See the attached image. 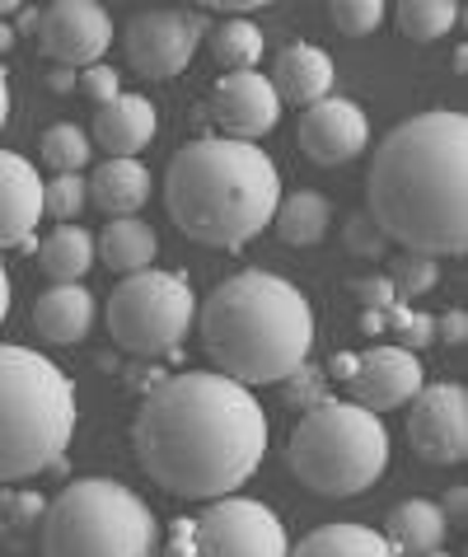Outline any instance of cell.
<instances>
[{
    "label": "cell",
    "instance_id": "cell-1",
    "mask_svg": "<svg viewBox=\"0 0 468 557\" xmlns=\"http://www.w3.org/2000/svg\"><path fill=\"white\" fill-rule=\"evenodd\" d=\"M268 412L215 370H183L136 408L132 445L155 487L183 502L234 497L268 459Z\"/></svg>",
    "mask_w": 468,
    "mask_h": 557
},
{
    "label": "cell",
    "instance_id": "cell-2",
    "mask_svg": "<svg viewBox=\"0 0 468 557\" xmlns=\"http://www.w3.org/2000/svg\"><path fill=\"white\" fill-rule=\"evenodd\" d=\"M370 221L389 244L421 258H459L468 249V117L431 108L374 146Z\"/></svg>",
    "mask_w": 468,
    "mask_h": 557
},
{
    "label": "cell",
    "instance_id": "cell-3",
    "mask_svg": "<svg viewBox=\"0 0 468 557\" xmlns=\"http://www.w3.org/2000/svg\"><path fill=\"white\" fill-rule=\"evenodd\" d=\"M201 347L225 375L244 389L281 384L300 370L315 347V309L305 290L276 272H234L197 305Z\"/></svg>",
    "mask_w": 468,
    "mask_h": 557
},
{
    "label": "cell",
    "instance_id": "cell-4",
    "mask_svg": "<svg viewBox=\"0 0 468 557\" xmlns=\"http://www.w3.org/2000/svg\"><path fill=\"white\" fill-rule=\"evenodd\" d=\"M281 202V174L272 154L254 141L201 136L178 146L164 169V207L193 244L244 249L272 225Z\"/></svg>",
    "mask_w": 468,
    "mask_h": 557
},
{
    "label": "cell",
    "instance_id": "cell-5",
    "mask_svg": "<svg viewBox=\"0 0 468 557\" xmlns=\"http://www.w3.org/2000/svg\"><path fill=\"white\" fill-rule=\"evenodd\" d=\"M81 422L75 380L52 356L0 343V483H24L66 459Z\"/></svg>",
    "mask_w": 468,
    "mask_h": 557
},
{
    "label": "cell",
    "instance_id": "cell-6",
    "mask_svg": "<svg viewBox=\"0 0 468 557\" xmlns=\"http://www.w3.org/2000/svg\"><path fill=\"white\" fill-rule=\"evenodd\" d=\"M42 557H160L164 534L150 502L118 478H75L47 502Z\"/></svg>",
    "mask_w": 468,
    "mask_h": 557
},
{
    "label": "cell",
    "instance_id": "cell-7",
    "mask_svg": "<svg viewBox=\"0 0 468 557\" xmlns=\"http://www.w3.org/2000/svg\"><path fill=\"white\" fill-rule=\"evenodd\" d=\"M286 463L295 483L315 497H361L389 469V431L380 412L347 404V398H328V404L309 408L300 426L291 431Z\"/></svg>",
    "mask_w": 468,
    "mask_h": 557
},
{
    "label": "cell",
    "instance_id": "cell-8",
    "mask_svg": "<svg viewBox=\"0 0 468 557\" xmlns=\"http://www.w3.org/2000/svg\"><path fill=\"white\" fill-rule=\"evenodd\" d=\"M197 323V296L183 272H132L108 296V333L132 356H174Z\"/></svg>",
    "mask_w": 468,
    "mask_h": 557
},
{
    "label": "cell",
    "instance_id": "cell-9",
    "mask_svg": "<svg viewBox=\"0 0 468 557\" xmlns=\"http://www.w3.org/2000/svg\"><path fill=\"white\" fill-rule=\"evenodd\" d=\"M291 539L272 506L254 497H215L169 524L160 557H286Z\"/></svg>",
    "mask_w": 468,
    "mask_h": 557
},
{
    "label": "cell",
    "instance_id": "cell-10",
    "mask_svg": "<svg viewBox=\"0 0 468 557\" xmlns=\"http://www.w3.org/2000/svg\"><path fill=\"white\" fill-rule=\"evenodd\" d=\"M201 38H207V20L197 10H140L122 34L127 48V66L146 81H174L197 57Z\"/></svg>",
    "mask_w": 468,
    "mask_h": 557
},
{
    "label": "cell",
    "instance_id": "cell-11",
    "mask_svg": "<svg viewBox=\"0 0 468 557\" xmlns=\"http://www.w3.org/2000/svg\"><path fill=\"white\" fill-rule=\"evenodd\" d=\"M408 445L421 463L449 469L468 459V389L464 384H421L408 404Z\"/></svg>",
    "mask_w": 468,
    "mask_h": 557
},
{
    "label": "cell",
    "instance_id": "cell-12",
    "mask_svg": "<svg viewBox=\"0 0 468 557\" xmlns=\"http://www.w3.org/2000/svg\"><path fill=\"white\" fill-rule=\"evenodd\" d=\"M113 14L94 0H57L38 14V52L57 66H99L113 48Z\"/></svg>",
    "mask_w": 468,
    "mask_h": 557
},
{
    "label": "cell",
    "instance_id": "cell-13",
    "mask_svg": "<svg viewBox=\"0 0 468 557\" xmlns=\"http://www.w3.org/2000/svg\"><path fill=\"white\" fill-rule=\"evenodd\" d=\"M370 146V117L356 99L328 95L300 113V150L315 164H347Z\"/></svg>",
    "mask_w": 468,
    "mask_h": 557
},
{
    "label": "cell",
    "instance_id": "cell-14",
    "mask_svg": "<svg viewBox=\"0 0 468 557\" xmlns=\"http://www.w3.org/2000/svg\"><path fill=\"white\" fill-rule=\"evenodd\" d=\"M211 117L230 141H258L281 122V99L262 71L221 75L211 95Z\"/></svg>",
    "mask_w": 468,
    "mask_h": 557
},
{
    "label": "cell",
    "instance_id": "cell-15",
    "mask_svg": "<svg viewBox=\"0 0 468 557\" xmlns=\"http://www.w3.org/2000/svg\"><path fill=\"white\" fill-rule=\"evenodd\" d=\"M421 384H427V375H421L417 351L374 347L361 356V366H356V375H352V404H361L370 412H389V408L412 404Z\"/></svg>",
    "mask_w": 468,
    "mask_h": 557
},
{
    "label": "cell",
    "instance_id": "cell-16",
    "mask_svg": "<svg viewBox=\"0 0 468 557\" xmlns=\"http://www.w3.org/2000/svg\"><path fill=\"white\" fill-rule=\"evenodd\" d=\"M42 221V178L14 150H0V249H28Z\"/></svg>",
    "mask_w": 468,
    "mask_h": 557
},
{
    "label": "cell",
    "instance_id": "cell-17",
    "mask_svg": "<svg viewBox=\"0 0 468 557\" xmlns=\"http://www.w3.org/2000/svg\"><path fill=\"white\" fill-rule=\"evenodd\" d=\"M155 132H160V117H155V103L146 95L122 89L118 99H108L94 113V141L103 146L108 160H136L155 141Z\"/></svg>",
    "mask_w": 468,
    "mask_h": 557
},
{
    "label": "cell",
    "instance_id": "cell-18",
    "mask_svg": "<svg viewBox=\"0 0 468 557\" xmlns=\"http://www.w3.org/2000/svg\"><path fill=\"white\" fill-rule=\"evenodd\" d=\"M333 75H337V66H333V57H328L323 48H315V42H291V48L276 52L268 81H272L281 103L291 99V103L309 108V103L333 95Z\"/></svg>",
    "mask_w": 468,
    "mask_h": 557
},
{
    "label": "cell",
    "instance_id": "cell-19",
    "mask_svg": "<svg viewBox=\"0 0 468 557\" xmlns=\"http://www.w3.org/2000/svg\"><path fill=\"white\" fill-rule=\"evenodd\" d=\"M94 319H99V300H94L81 282L42 290L38 305H34V329H38L52 347H75V343H85L89 329H94Z\"/></svg>",
    "mask_w": 468,
    "mask_h": 557
},
{
    "label": "cell",
    "instance_id": "cell-20",
    "mask_svg": "<svg viewBox=\"0 0 468 557\" xmlns=\"http://www.w3.org/2000/svg\"><path fill=\"white\" fill-rule=\"evenodd\" d=\"M445 534H449V520L441 502H427V497H408L389 510L384 520V544L394 548V557H427V553H441L445 548Z\"/></svg>",
    "mask_w": 468,
    "mask_h": 557
},
{
    "label": "cell",
    "instance_id": "cell-21",
    "mask_svg": "<svg viewBox=\"0 0 468 557\" xmlns=\"http://www.w3.org/2000/svg\"><path fill=\"white\" fill-rule=\"evenodd\" d=\"M94 253L103 258V268L132 276V272H146L155 262V253H160V235H155L146 221H136V215H118V221H108L103 235L94 239Z\"/></svg>",
    "mask_w": 468,
    "mask_h": 557
},
{
    "label": "cell",
    "instance_id": "cell-22",
    "mask_svg": "<svg viewBox=\"0 0 468 557\" xmlns=\"http://www.w3.org/2000/svg\"><path fill=\"white\" fill-rule=\"evenodd\" d=\"M150 183L155 178L140 160H108L89 178V202H99V211L108 215H136L150 202Z\"/></svg>",
    "mask_w": 468,
    "mask_h": 557
},
{
    "label": "cell",
    "instance_id": "cell-23",
    "mask_svg": "<svg viewBox=\"0 0 468 557\" xmlns=\"http://www.w3.org/2000/svg\"><path fill=\"white\" fill-rule=\"evenodd\" d=\"M328 221H333V202L315 188H295V193H281L272 230L291 249H309V244H319L328 235Z\"/></svg>",
    "mask_w": 468,
    "mask_h": 557
},
{
    "label": "cell",
    "instance_id": "cell-24",
    "mask_svg": "<svg viewBox=\"0 0 468 557\" xmlns=\"http://www.w3.org/2000/svg\"><path fill=\"white\" fill-rule=\"evenodd\" d=\"M286 557H394V548L384 544L380 530L337 520V524H319V530H309Z\"/></svg>",
    "mask_w": 468,
    "mask_h": 557
},
{
    "label": "cell",
    "instance_id": "cell-25",
    "mask_svg": "<svg viewBox=\"0 0 468 557\" xmlns=\"http://www.w3.org/2000/svg\"><path fill=\"white\" fill-rule=\"evenodd\" d=\"M94 235L81 225H57L52 235L38 244V268L52 276V286H71L94 268Z\"/></svg>",
    "mask_w": 468,
    "mask_h": 557
},
{
    "label": "cell",
    "instance_id": "cell-26",
    "mask_svg": "<svg viewBox=\"0 0 468 557\" xmlns=\"http://www.w3.org/2000/svg\"><path fill=\"white\" fill-rule=\"evenodd\" d=\"M207 48L215 66H225V75H239V71H258L268 42H262V28L254 20H221L215 28H207Z\"/></svg>",
    "mask_w": 468,
    "mask_h": 557
},
{
    "label": "cell",
    "instance_id": "cell-27",
    "mask_svg": "<svg viewBox=\"0 0 468 557\" xmlns=\"http://www.w3.org/2000/svg\"><path fill=\"white\" fill-rule=\"evenodd\" d=\"M42 516H47V497L0 483V548H24L42 530Z\"/></svg>",
    "mask_w": 468,
    "mask_h": 557
},
{
    "label": "cell",
    "instance_id": "cell-28",
    "mask_svg": "<svg viewBox=\"0 0 468 557\" xmlns=\"http://www.w3.org/2000/svg\"><path fill=\"white\" fill-rule=\"evenodd\" d=\"M394 20H398L403 38L435 42V38H445L449 28L459 24V5L455 0H403V5L394 10Z\"/></svg>",
    "mask_w": 468,
    "mask_h": 557
},
{
    "label": "cell",
    "instance_id": "cell-29",
    "mask_svg": "<svg viewBox=\"0 0 468 557\" xmlns=\"http://www.w3.org/2000/svg\"><path fill=\"white\" fill-rule=\"evenodd\" d=\"M94 154V141L85 127L75 122H57V127L42 132V164H52L57 174H81Z\"/></svg>",
    "mask_w": 468,
    "mask_h": 557
},
{
    "label": "cell",
    "instance_id": "cell-30",
    "mask_svg": "<svg viewBox=\"0 0 468 557\" xmlns=\"http://www.w3.org/2000/svg\"><path fill=\"white\" fill-rule=\"evenodd\" d=\"M389 286H394V296L408 305L417 296H427V290H435V282H441V262L435 258H421V253H398L389 258Z\"/></svg>",
    "mask_w": 468,
    "mask_h": 557
},
{
    "label": "cell",
    "instance_id": "cell-31",
    "mask_svg": "<svg viewBox=\"0 0 468 557\" xmlns=\"http://www.w3.org/2000/svg\"><path fill=\"white\" fill-rule=\"evenodd\" d=\"M85 202H89V178L81 174H57L52 183H42V215H52L61 225L75 221Z\"/></svg>",
    "mask_w": 468,
    "mask_h": 557
},
{
    "label": "cell",
    "instance_id": "cell-32",
    "mask_svg": "<svg viewBox=\"0 0 468 557\" xmlns=\"http://www.w3.org/2000/svg\"><path fill=\"white\" fill-rule=\"evenodd\" d=\"M281 394H286V408H295V412H309V408H319V404H328V375H323V366H315V361H305L300 370H291L286 380H281Z\"/></svg>",
    "mask_w": 468,
    "mask_h": 557
},
{
    "label": "cell",
    "instance_id": "cell-33",
    "mask_svg": "<svg viewBox=\"0 0 468 557\" xmlns=\"http://www.w3.org/2000/svg\"><path fill=\"white\" fill-rule=\"evenodd\" d=\"M328 20H333V28L342 38H366L384 24V5L380 0H333V5H328Z\"/></svg>",
    "mask_w": 468,
    "mask_h": 557
},
{
    "label": "cell",
    "instance_id": "cell-34",
    "mask_svg": "<svg viewBox=\"0 0 468 557\" xmlns=\"http://www.w3.org/2000/svg\"><path fill=\"white\" fill-rule=\"evenodd\" d=\"M342 244H347V253H352V258H389L384 230L374 225L366 211H352L347 221H342Z\"/></svg>",
    "mask_w": 468,
    "mask_h": 557
},
{
    "label": "cell",
    "instance_id": "cell-35",
    "mask_svg": "<svg viewBox=\"0 0 468 557\" xmlns=\"http://www.w3.org/2000/svg\"><path fill=\"white\" fill-rule=\"evenodd\" d=\"M75 89H85V95L103 108L108 99L122 95V81H118V71L108 66V61H99V66H85L81 75H75Z\"/></svg>",
    "mask_w": 468,
    "mask_h": 557
},
{
    "label": "cell",
    "instance_id": "cell-36",
    "mask_svg": "<svg viewBox=\"0 0 468 557\" xmlns=\"http://www.w3.org/2000/svg\"><path fill=\"white\" fill-rule=\"evenodd\" d=\"M347 290L361 300V309H394L398 305L394 286H389V276H356V282H347Z\"/></svg>",
    "mask_w": 468,
    "mask_h": 557
},
{
    "label": "cell",
    "instance_id": "cell-37",
    "mask_svg": "<svg viewBox=\"0 0 468 557\" xmlns=\"http://www.w3.org/2000/svg\"><path fill=\"white\" fill-rule=\"evenodd\" d=\"M435 343H445V347H464L468 343V314L464 309H445V314L435 319Z\"/></svg>",
    "mask_w": 468,
    "mask_h": 557
},
{
    "label": "cell",
    "instance_id": "cell-38",
    "mask_svg": "<svg viewBox=\"0 0 468 557\" xmlns=\"http://www.w3.org/2000/svg\"><path fill=\"white\" fill-rule=\"evenodd\" d=\"M431 343H435V314H412V323L398 333V347H408V351H421Z\"/></svg>",
    "mask_w": 468,
    "mask_h": 557
},
{
    "label": "cell",
    "instance_id": "cell-39",
    "mask_svg": "<svg viewBox=\"0 0 468 557\" xmlns=\"http://www.w3.org/2000/svg\"><path fill=\"white\" fill-rule=\"evenodd\" d=\"M356 366H361V356H356V351H333V356H328V366H323V375H328V380H342V384H352Z\"/></svg>",
    "mask_w": 468,
    "mask_h": 557
},
{
    "label": "cell",
    "instance_id": "cell-40",
    "mask_svg": "<svg viewBox=\"0 0 468 557\" xmlns=\"http://www.w3.org/2000/svg\"><path fill=\"white\" fill-rule=\"evenodd\" d=\"M441 510H445V520H449V524H464V520H468V487H449Z\"/></svg>",
    "mask_w": 468,
    "mask_h": 557
},
{
    "label": "cell",
    "instance_id": "cell-41",
    "mask_svg": "<svg viewBox=\"0 0 468 557\" xmlns=\"http://www.w3.org/2000/svg\"><path fill=\"white\" fill-rule=\"evenodd\" d=\"M38 14L42 10H34V5H20V14H14V38H20V34H38Z\"/></svg>",
    "mask_w": 468,
    "mask_h": 557
},
{
    "label": "cell",
    "instance_id": "cell-42",
    "mask_svg": "<svg viewBox=\"0 0 468 557\" xmlns=\"http://www.w3.org/2000/svg\"><path fill=\"white\" fill-rule=\"evenodd\" d=\"M361 333H366V337H384V333H389L384 309H361Z\"/></svg>",
    "mask_w": 468,
    "mask_h": 557
},
{
    "label": "cell",
    "instance_id": "cell-43",
    "mask_svg": "<svg viewBox=\"0 0 468 557\" xmlns=\"http://www.w3.org/2000/svg\"><path fill=\"white\" fill-rule=\"evenodd\" d=\"M47 89H52V95H71V89H75V71H66V66L47 71Z\"/></svg>",
    "mask_w": 468,
    "mask_h": 557
},
{
    "label": "cell",
    "instance_id": "cell-44",
    "mask_svg": "<svg viewBox=\"0 0 468 557\" xmlns=\"http://www.w3.org/2000/svg\"><path fill=\"white\" fill-rule=\"evenodd\" d=\"M5 314H10V272L0 262V323H5Z\"/></svg>",
    "mask_w": 468,
    "mask_h": 557
},
{
    "label": "cell",
    "instance_id": "cell-45",
    "mask_svg": "<svg viewBox=\"0 0 468 557\" xmlns=\"http://www.w3.org/2000/svg\"><path fill=\"white\" fill-rule=\"evenodd\" d=\"M5 122H10V81L0 71V132H5Z\"/></svg>",
    "mask_w": 468,
    "mask_h": 557
},
{
    "label": "cell",
    "instance_id": "cell-46",
    "mask_svg": "<svg viewBox=\"0 0 468 557\" xmlns=\"http://www.w3.org/2000/svg\"><path fill=\"white\" fill-rule=\"evenodd\" d=\"M10 48H14V28H10V24H0V57H5Z\"/></svg>",
    "mask_w": 468,
    "mask_h": 557
},
{
    "label": "cell",
    "instance_id": "cell-47",
    "mask_svg": "<svg viewBox=\"0 0 468 557\" xmlns=\"http://www.w3.org/2000/svg\"><path fill=\"white\" fill-rule=\"evenodd\" d=\"M455 71H459V75L468 71V52H464V48H455Z\"/></svg>",
    "mask_w": 468,
    "mask_h": 557
},
{
    "label": "cell",
    "instance_id": "cell-48",
    "mask_svg": "<svg viewBox=\"0 0 468 557\" xmlns=\"http://www.w3.org/2000/svg\"><path fill=\"white\" fill-rule=\"evenodd\" d=\"M427 557H449V553H445V548H441V553H427Z\"/></svg>",
    "mask_w": 468,
    "mask_h": 557
}]
</instances>
